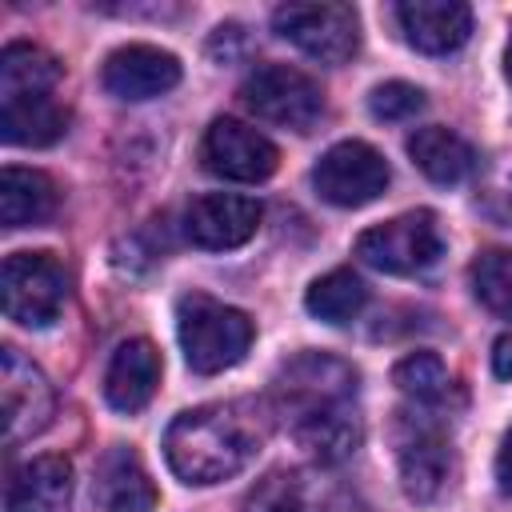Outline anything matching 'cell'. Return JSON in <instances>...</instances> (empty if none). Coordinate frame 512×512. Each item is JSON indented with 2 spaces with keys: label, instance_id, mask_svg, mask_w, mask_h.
Listing matches in <instances>:
<instances>
[{
  "label": "cell",
  "instance_id": "obj_18",
  "mask_svg": "<svg viewBox=\"0 0 512 512\" xmlns=\"http://www.w3.org/2000/svg\"><path fill=\"white\" fill-rule=\"evenodd\" d=\"M160 384V352L152 340H124L104 372V396L116 412H140Z\"/></svg>",
  "mask_w": 512,
  "mask_h": 512
},
{
  "label": "cell",
  "instance_id": "obj_14",
  "mask_svg": "<svg viewBox=\"0 0 512 512\" xmlns=\"http://www.w3.org/2000/svg\"><path fill=\"white\" fill-rule=\"evenodd\" d=\"M244 512H352L348 496L340 484L324 480L320 472H304V468H284L264 476Z\"/></svg>",
  "mask_w": 512,
  "mask_h": 512
},
{
  "label": "cell",
  "instance_id": "obj_6",
  "mask_svg": "<svg viewBox=\"0 0 512 512\" xmlns=\"http://www.w3.org/2000/svg\"><path fill=\"white\" fill-rule=\"evenodd\" d=\"M240 100L244 108L276 128H292V132H308L320 116H324V92L320 84L288 64H264L256 68L244 84H240Z\"/></svg>",
  "mask_w": 512,
  "mask_h": 512
},
{
  "label": "cell",
  "instance_id": "obj_23",
  "mask_svg": "<svg viewBox=\"0 0 512 512\" xmlns=\"http://www.w3.org/2000/svg\"><path fill=\"white\" fill-rule=\"evenodd\" d=\"M364 304H368V288L348 268H336V272L312 280L308 296H304V308L324 324H348L364 312Z\"/></svg>",
  "mask_w": 512,
  "mask_h": 512
},
{
  "label": "cell",
  "instance_id": "obj_21",
  "mask_svg": "<svg viewBox=\"0 0 512 512\" xmlns=\"http://www.w3.org/2000/svg\"><path fill=\"white\" fill-rule=\"evenodd\" d=\"M56 212V184L36 168H4L0 172V220L4 228L44 224Z\"/></svg>",
  "mask_w": 512,
  "mask_h": 512
},
{
  "label": "cell",
  "instance_id": "obj_22",
  "mask_svg": "<svg viewBox=\"0 0 512 512\" xmlns=\"http://www.w3.org/2000/svg\"><path fill=\"white\" fill-rule=\"evenodd\" d=\"M60 84V64L52 52H44L40 44H8L0 52V96L12 92H56Z\"/></svg>",
  "mask_w": 512,
  "mask_h": 512
},
{
  "label": "cell",
  "instance_id": "obj_26",
  "mask_svg": "<svg viewBox=\"0 0 512 512\" xmlns=\"http://www.w3.org/2000/svg\"><path fill=\"white\" fill-rule=\"evenodd\" d=\"M368 112L384 124H396V120H412L416 112H424V92L408 80H384L368 92Z\"/></svg>",
  "mask_w": 512,
  "mask_h": 512
},
{
  "label": "cell",
  "instance_id": "obj_3",
  "mask_svg": "<svg viewBox=\"0 0 512 512\" xmlns=\"http://www.w3.org/2000/svg\"><path fill=\"white\" fill-rule=\"evenodd\" d=\"M176 336L184 364L200 376H212L248 356L252 320L232 304H220L204 292H188L176 304Z\"/></svg>",
  "mask_w": 512,
  "mask_h": 512
},
{
  "label": "cell",
  "instance_id": "obj_19",
  "mask_svg": "<svg viewBox=\"0 0 512 512\" xmlns=\"http://www.w3.org/2000/svg\"><path fill=\"white\" fill-rule=\"evenodd\" d=\"M96 500L104 512H156V488L132 448H112L100 460Z\"/></svg>",
  "mask_w": 512,
  "mask_h": 512
},
{
  "label": "cell",
  "instance_id": "obj_12",
  "mask_svg": "<svg viewBox=\"0 0 512 512\" xmlns=\"http://www.w3.org/2000/svg\"><path fill=\"white\" fill-rule=\"evenodd\" d=\"M260 216H264V208L252 196H240V192H204L184 212V236L196 248L228 252V248H240V244H248L256 236Z\"/></svg>",
  "mask_w": 512,
  "mask_h": 512
},
{
  "label": "cell",
  "instance_id": "obj_4",
  "mask_svg": "<svg viewBox=\"0 0 512 512\" xmlns=\"http://www.w3.org/2000/svg\"><path fill=\"white\" fill-rule=\"evenodd\" d=\"M392 444L404 496L416 504H432L452 480V436L444 424V408L412 404L396 412Z\"/></svg>",
  "mask_w": 512,
  "mask_h": 512
},
{
  "label": "cell",
  "instance_id": "obj_1",
  "mask_svg": "<svg viewBox=\"0 0 512 512\" xmlns=\"http://www.w3.org/2000/svg\"><path fill=\"white\" fill-rule=\"evenodd\" d=\"M260 444L264 420L248 400L188 408L164 432V456L184 484H220L244 472Z\"/></svg>",
  "mask_w": 512,
  "mask_h": 512
},
{
  "label": "cell",
  "instance_id": "obj_25",
  "mask_svg": "<svg viewBox=\"0 0 512 512\" xmlns=\"http://www.w3.org/2000/svg\"><path fill=\"white\" fill-rule=\"evenodd\" d=\"M468 280H472L476 300L488 312L512 320V248H488V252H480L472 260V268H468Z\"/></svg>",
  "mask_w": 512,
  "mask_h": 512
},
{
  "label": "cell",
  "instance_id": "obj_30",
  "mask_svg": "<svg viewBox=\"0 0 512 512\" xmlns=\"http://www.w3.org/2000/svg\"><path fill=\"white\" fill-rule=\"evenodd\" d=\"M492 372L500 380H512V332H500L492 344Z\"/></svg>",
  "mask_w": 512,
  "mask_h": 512
},
{
  "label": "cell",
  "instance_id": "obj_7",
  "mask_svg": "<svg viewBox=\"0 0 512 512\" xmlns=\"http://www.w3.org/2000/svg\"><path fill=\"white\" fill-rule=\"evenodd\" d=\"M272 28L320 64H344L360 48V20L352 4H280L272 12Z\"/></svg>",
  "mask_w": 512,
  "mask_h": 512
},
{
  "label": "cell",
  "instance_id": "obj_10",
  "mask_svg": "<svg viewBox=\"0 0 512 512\" xmlns=\"http://www.w3.org/2000/svg\"><path fill=\"white\" fill-rule=\"evenodd\" d=\"M56 396L48 376L20 356L16 348L0 352V420H4V444L16 448L20 440H32L52 424Z\"/></svg>",
  "mask_w": 512,
  "mask_h": 512
},
{
  "label": "cell",
  "instance_id": "obj_16",
  "mask_svg": "<svg viewBox=\"0 0 512 512\" xmlns=\"http://www.w3.org/2000/svg\"><path fill=\"white\" fill-rule=\"evenodd\" d=\"M72 496V464L64 456H32L12 468L4 512H64Z\"/></svg>",
  "mask_w": 512,
  "mask_h": 512
},
{
  "label": "cell",
  "instance_id": "obj_20",
  "mask_svg": "<svg viewBox=\"0 0 512 512\" xmlns=\"http://www.w3.org/2000/svg\"><path fill=\"white\" fill-rule=\"evenodd\" d=\"M408 156L412 164L436 180V184H460L472 168H476V152L464 136H456L452 128H440V124H428V128H416L408 136Z\"/></svg>",
  "mask_w": 512,
  "mask_h": 512
},
{
  "label": "cell",
  "instance_id": "obj_15",
  "mask_svg": "<svg viewBox=\"0 0 512 512\" xmlns=\"http://www.w3.org/2000/svg\"><path fill=\"white\" fill-rule=\"evenodd\" d=\"M392 16L404 40L428 56L456 52L472 36V8L456 0H408V4H396Z\"/></svg>",
  "mask_w": 512,
  "mask_h": 512
},
{
  "label": "cell",
  "instance_id": "obj_9",
  "mask_svg": "<svg viewBox=\"0 0 512 512\" xmlns=\"http://www.w3.org/2000/svg\"><path fill=\"white\" fill-rule=\"evenodd\" d=\"M392 172H388V160L364 144V140H340L332 144L320 164L312 168V184L320 192V200L336 204V208H364L372 204L384 188H388Z\"/></svg>",
  "mask_w": 512,
  "mask_h": 512
},
{
  "label": "cell",
  "instance_id": "obj_24",
  "mask_svg": "<svg viewBox=\"0 0 512 512\" xmlns=\"http://www.w3.org/2000/svg\"><path fill=\"white\" fill-rule=\"evenodd\" d=\"M392 384L408 396V404H424V408H444L456 388L436 352H408L392 368Z\"/></svg>",
  "mask_w": 512,
  "mask_h": 512
},
{
  "label": "cell",
  "instance_id": "obj_17",
  "mask_svg": "<svg viewBox=\"0 0 512 512\" xmlns=\"http://www.w3.org/2000/svg\"><path fill=\"white\" fill-rule=\"evenodd\" d=\"M68 108L56 100V92H12L0 96V132L8 144L20 148H44L56 144L68 132Z\"/></svg>",
  "mask_w": 512,
  "mask_h": 512
},
{
  "label": "cell",
  "instance_id": "obj_27",
  "mask_svg": "<svg viewBox=\"0 0 512 512\" xmlns=\"http://www.w3.org/2000/svg\"><path fill=\"white\" fill-rule=\"evenodd\" d=\"M484 208H488L496 220L512 224V160L492 172V180H488V188H484Z\"/></svg>",
  "mask_w": 512,
  "mask_h": 512
},
{
  "label": "cell",
  "instance_id": "obj_13",
  "mask_svg": "<svg viewBox=\"0 0 512 512\" xmlns=\"http://www.w3.org/2000/svg\"><path fill=\"white\" fill-rule=\"evenodd\" d=\"M100 80L116 100H152L180 84V60L156 44H124L104 60Z\"/></svg>",
  "mask_w": 512,
  "mask_h": 512
},
{
  "label": "cell",
  "instance_id": "obj_28",
  "mask_svg": "<svg viewBox=\"0 0 512 512\" xmlns=\"http://www.w3.org/2000/svg\"><path fill=\"white\" fill-rule=\"evenodd\" d=\"M244 44V28L240 24H220L216 28V36L208 40V52L216 56V60H232V52Z\"/></svg>",
  "mask_w": 512,
  "mask_h": 512
},
{
  "label": "cell",
  "instance_id": "obj_8",
  "mask_svg": "<svg viewBox=\"0 0 512 512\" xmlns=\"http://www.w3.org/2000/svg\"><path fill=\"white\" fill-rule=\"evenodd\" d=\"M0 288H4V316L24 328L52 324L68 300L64 268L48 252H12L4 260Z\"/></svg>",
  "mask_w": 512,
  "mask_h": 512
},
{
  "label": "cell",
  "instance_id": "obj_11",
  "mask_svg": "<svg viewBox=\"0 0 512 512\" xmlns=\"http://www.w3.org/2000/svg\"><path fill=\"white\" fill-rule=\"evenodd\" d=\"M200 160L212 176L220 180H236V184H260L276 172L280 164V152L276 144L256 132L252 124L244 120H232V116H220L208 124L204 132V144H200Z\"/></svg>",
  "mask_w": 512,
  "mask_h": 512
},
{
  "label": "cell",
  "instance_id": "obj_29",
  "mask_svg": "<svg viewBox=\"0 0 512 512\" xmlns=\"http://www.w3.org/2000/svg\"><path fill=\"white\" fill-rule=\"evenodd\" d=\"M496 484H500L504 496H512V428L504 432L500 452H496Z\"/></svg>",
  "mask_w": 512,
  "mask_h": 512
},
{
  "label": "cell",
  "instance_id": "obj_5",
  "mask_svg": "<svg viewBox=\"0 0 512 512\" xmlns=\"http://www.w3.org/2000/svg\"><path fill=\"white\" fill-rule=\"evenodd\" d=\"M356 256L364 264H372L376 272L412 276V272L432 268L444 256V232L428 208H416V212H404L396 220H384V224L360 232Z\"/></svg>",
  "mask_w": 512,
  "mask_h": 512
},
{
  "label": "cell",
  "instance_id": "obj_2",
  "mask_svg": "<svg viewBox=\"0 0 512 512\" xmlns=\"http://www.w3.org/2000/svg\"><path fill=\"white\" fill-rule=\"evenodd\" d=\"M356 368L328 352H300L292 356L272 380V412L284 428H300L308 420L356 408Z\"/></svg>",
  "mask_w": 512,
  "mask_h": 512
},
{
  "label": "cell",
  "instance_id": "obj_31",
  "mask_svg": "<svg viewBox=\"0 0 512 512\" xmlns=\"http://www.w3.org/2000/svg\"><path fill=\"white\" fill-rule=\"evenodd\" d=\"M504 68H508V80H512V40H508V52H504Z\"/></svg>",
  "mask_w": 512,
  "mask_h": 512
}]
</instances>
